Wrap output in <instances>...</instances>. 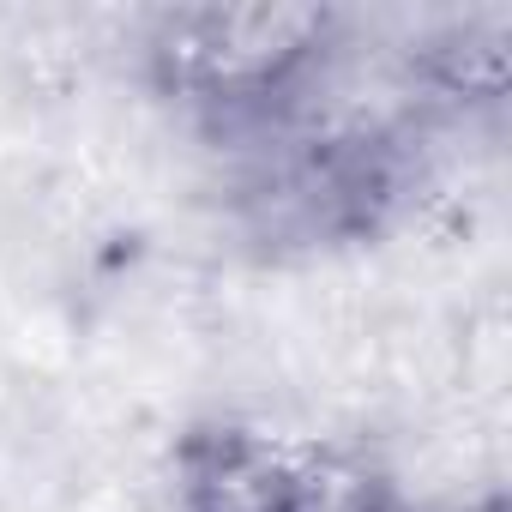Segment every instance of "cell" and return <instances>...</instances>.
<instances>
[{
	"mask_svg": "<svg viewBox=\"0 0 512 512\" xmlns=\"http://www.w3.org/2000/svg\"><path fill=\"white\" fill-rule=\"evenodd\" d=\"M314 470H296L253 434H211L187 458V512H308Z\"/></svg>",
	"mask_w": 512,
	"mask_h": 512,
	"instance_id": "obj_1",
	"label": "cell"
}]
</instances>
